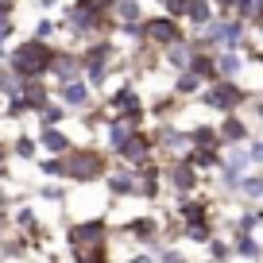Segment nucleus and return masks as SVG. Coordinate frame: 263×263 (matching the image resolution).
Returning <instances> with one entry per match:
<instances>
[{
  "label": "nucleus",
  "mask_w": 263,
  "mask_h": 263,
  "mask_svg": "<svg viewBox=\"0 0 263 263\" xmlns=\"http://www.w3.org/2000/svg\"><path fill=\"white\" fill-rule=\"evenodd\" d=\"M54 54H58V50L50 47V43L27 39V43H20V47L8 54V74L20 78V82H43V78L50 74Z\"/></svg>",
  "instance_id": "f257e3e1"
},
{
  "label": "nucleus",
  "mask_w": 263,
  "mask_h": 263,
  "mask_svg": "<svg viewBox=\"0 0 263 263\" xmlns=\"http://www.w3.org/2000/svg\"><path fill=\"white\" fill-rule=\"evenodd\" d=\"M108 174V155L97 147H74L62 155V182L74 186H93Z\"/></svg>",
  "instance_id": "f03ea898"
},
{
  "label": "nucleus",
  "mask_w": 263,
  "mask_h": 263,
  "mask_svg": "<svg viewBox=\"0 0 263 263\" xmlns=\"http://www.w3.org/2000/svg\"><path fill=\"white\" fill-rule=\"evenodd\" d=\"M197 101H201L205 108H213V112H221V116H232V112H240L244 105H252V93H248L240 82H213V85L201 89Z\"/></svg>",
  "instance_id": "7ed1b4c3"
},
{
  "label": "nucleus",
  "mask_w": 263,
  "mask_h": 263,
  "mask_svg": "<svg viewBox=\"0 0 263 263\" xmlns=\"http://www.w3.org/2000/svg\"><path fill=\"white\" fill-rule=\"evenodd\" d=\"M108 236V221L105 217H85L66 229V248L70 252H85V248H101Z\"/></svg>",
  "instance_id": "20e7f679"
},
{
  "label": "nucleus",
  "mask_w": 263,
  "mask_h": 263,
  "mask_svg": "<svg viewBox=\"0 0 263 263\" xmlns=\"http://www.w3.org/2000/svg\"><path fill=\"white\" fill-rule=\"evenodd\" d=\"M163 178L171 182V190L178 194V201H182V197H194V194H197L201 174L194 171V163H190V159H174V163L163 166Z\"/></svg>",
  "instance_id": "39448f33"
},
{
  "label": "nucleus",
  "mask_w": 263,
  "mask_h": 263,
  "mask_svg": "<svg viewBox=\"0 0 263 263\" xmlns=\"http://www.w3.org/2000/svg\"><path fill=\"white\" fill-rule=\"evenodd\" d=\"M205 39H209V47H217V50H236L240 43H244V24H240V20H213Z\"/></svg>",
  "instance_id": "423d86ee"
},
{
  "label": "nucleus",
  "mask_w": 263,
  "mask_h": 263,
  "mask_svg": "<svg viewBox=\"0 0 263 263\" xmlns=\"http://www.w3.org/2000/svg\"><path fill=\"white\" fill-rule=\"evenodd\" d=\"M174 221H178V229H186V224H201V221H213V201L201 194L194 197H182L178 209H174Z\"/></svg>",
  "instance_id": "0eeeda50"
},
{
  "label": "nucleus",
  "mask_w": 263,
  "mask_h": 263,
  "mask_svg": "<svg viewBox=\"0 0 263 263\" xmlns=\"http://www.w3.org/2000/svg\"><path fill=\"white\" fill-rule=\"evenodd\" d=\"M143 27H147V43H151V47H163V50L186 39V31L178 27V20H171V16H155V20H147Z\"/></svg>",
  "instance_id": "6e6552de"
},
{
  "label": "nucleus",
  "mask_w": 263,
  "mask_h": 263,
  "mask_svg": "<svg viewBox=\"0 0 263 263\" xmlns=\"http://www.w3.org/2000/svg\"><path fill=\"white\" fill-rule=\"evenodd\" d=\"M105 190H108V197H140V174L132 171V166H116V171H108L105 174Z\"/></svg>",
  "instance_id": "1a4fd4ad"
},
{
  "label": "nucleus",
  "mask_w": 263,
  "mask_h": 263,
  "mask_svg": "<svg viewBox=\"0 0 263 263\" xmlns=\"http://www.w3.org/2000/svg\"><path fill=\"white\" fill-rule=\"evenodd\" d=\"M124 232L132 236V244H143V248H147L151 240H163V217L140 213V217H132V221L124 224Z\"/></svg>",
  "instance_id": "9d476101"
},
{
  "label": "nucleus",
  "mask_w": 263,
  "mask_h": 263,
  "mask_svg": "<svg viewBox=\"0 0 263 263\" xmlns=\"http://www.w3.org/2000/svg\"><path fill=\"white\" fill-rule=\"evenodd\" d=\"M217 132H221V147H244V143L252 140V124H248L240 112H232V116H221Z\"/></svg>",
  "instance_id": "9b49d317"
},
{
  "label": "nucleus",
  "mask_w": 263,
  "mask_h": 263,
  "mask_svg": "<svg viewBox=\"0 0 263 263\" xmlns=\"http://www.w3.org/2000/svg\"><path fill=\"white\" fill-rule=\"evenodd\" d=\"M54 97H58V105L78 108V112H85V108L93 105V89L85 85V78H78V82H62L54 89Z\"/></svg>",
  "instance_id": "f8f14e48"
},
{
  "label": "nucleus",
  "mask_w": 263,
  "mask_h": 263,
  "mask_svg": "<svg viewBox=\"0 0 263 263\" xmlns=\"http://www.w3.org/2000/svg\"><path fill=\"white\" fill-rule=\"evenodd\" d=\"M35 140H39V151H43V155H50V159H62L66 151H74V147H78V143L70 140L62 128H43Z\"/></svg>",
  "instance_id": "ddd939ff"
},
{
  "label": "nucleus",
  "mask_w": 263,
  "mask_h": 263,
  "mask_svg": "<svg viewBox=\"0 0 263 263\" xmlns=\"http://www.w3.org/2000/svg\"><path fill=\"white\" fill-rule=\"evenodd\" d=\"M50 74L58 78V85H62V82H78V78L85 74L82 54H66V50H58V54H54V62H50Z\"/></svg>",
  "instance_id": "4468645a"
},
{
  "label": "nucleus",
  "mask_w": 263,
  "mask_h": 263,
  "mask_svg": "<svg viewBox=\"0 0 263 263\" xmlns=\"http://www.w3.org/2000/svg\"><path fill=\"white\" fill-rule=\"evenodd\" d=\"M190 74L201 78L205 85L221 82V74H217V50H194V58H190Z\"/></svg>",
  "instance_id": "2eb2a0df"
},
{
  "label": "nucleus",
  "mask_w": 263,
  "mask_h": 263,
  "mask_svg": "<svg viewBox=\"0 0 263 263\" xmlns=\"http://www.w3.org/2000/svg\"><path fill=\"white\" fill-rule=\"evenodd\" d=\"M236 197L248 201V205H263V171H248L244 178H240Z\"/></svg>",
  "instance_id": "dca6fc26"
},
{
  "label": "nucleus",
  "mask_w": 263,
  "mask_h": 263,
  "mask_svg": "<svg viewBox=\"0 0 263 263\" xmlns=\"http://www.w3.org/2000/svg\"><path fill=\"white\" fill-rule=\"evenodd\" d=\"M244 66L248 62L236 54V50H217V74H221V82H240Z\"/></svg>",
  "instance_id": "f3484780"
},
{
  "label": "nucleus",
  "mask_w": 263,
  "mask_h": 263,
  "mask_svg": "<svg viewBox=\"0 0 263 263\" xmlns=\"http://www.w3.org/2000/svg\"><path fill=\"white\" fill-rule=\"evenodd\" d=\"M232 252H236L240 259H248V263H259L263 259V244H259L255 232H240V236H232Z\"/></svg>",
  "instance_id": "a211bd4d"
},
{
  "label": "nucleus",
  "mask_w": 263,
  "mask_h": 263,
  "mask_svg": "<svg viewBox=\"0 0 263 263\" xmlns=\"http://www.w3.org/2000/svg\"><path fill=\"white\" fill-rule=\"evenodd\" d=\"M24 101L31 108V116H39L43 108L50 105V85L47 82H24Z\"/></svg>",
  "instance_id": "6ab92c4d"
},
{
  "label": "nucleus",
  "mask_w": 263,
  "mask_h": 263,
  "mask_svg": "<svg viewBox=\"0 0 263 263\" xmlns=\"http://www.w3.org/2000/svg\"><path fill=\"white\" fill-rule=\"evenodd\" d=\"M186 20H190V27H194L197 35H205L209 24H213V4H209V0H190Z\"/></svg>",
  "instance_id": "aec40b11"
},
{
  "label": "nucleus",
  "mask_w": 263,
  "mask_h": 263,
  "mask_svg": "<svg viewBox=\"0 0 263 263\" xmlns=\"http://www.w3.org/2000/svg\"><path fill=\"white\" fill-rule=\"evenodd\" d=\"M128 140H132V128H128V124H120V120L112 116V120L105 124V151H116V155H120Z\"/></svg>",
  "instance_id": "412c9836"
},
{
  "label": "nucleus",
  "mask_w": 263,
  "mask_h": 263,
  "mask_svg": "<svg viewBox=\"0 0 263 263\" xmlns=\"http://www.w3.org/2000/svg\"><path fill=\"white\" fill-rule=\"evenodd\" d=\"M190 58H194V47H190V39H182V43H174V47H166L163 50V62L171 66V70H190Z\"/></svg>",
  "instance_id": "4be33fe9"
},
{
  "label": "nucleus",
  "mask_w": 263,
  "mask_h": 263,
  "mask_svg": "<svg viewBox=\"0 0 263 263\" xmlns=\"http://www.w3.org/2000/svg\"><path fill=\"white\" fill-rule=\"evenodd\" d=\"M201 89H205V82H201V78H194L190 70H182V74L174 78V85H171V93H174L178 101H186V97H201Z\"/></svg>",
  "instance_id": "5701e85b"
},
{
  "label": "nucleus",
  "mask_w": 263,
  "mask_h": 263,
  "mask_svg": "<svg viewBox=\"0 0 263 263\" xmlns=\"http://www.w3.org/2000/svg\"><path fill=\"white\" fill-rule=\"evenodd\" d=\"M221 151H224V147H194V151H190L194 171H197V174H201V171H217V166H221Z\"/></svg>",
  "instance_id": "b1692460"
},
{
  "label": "nucleus",
  "mask_w": 263,
  "mask_h": 263,
  "mask_svg": "<svg viewBox=\"0 0 263 263\" xmlns=\"http://www.w3.org/2000/svg\"><path fill=\"white\" fill-rule=\"evenodd\" d=\"M190 143H194V147H221L217 124H194V128H190Z\"/></svg>",
  "instance_id": "393cba45"
},
{
  "label": "nucleus",
  "mask_w": 263,
  "mask_h": 263,
  "mask_svg": "<svg viewBox=\"0 0 263 263\" xmlns=\"http://www.w3.org/2000/svg\"><path fill=\"white\" fill-rule=\"evenodd\" d=\"M217 236V224L213 221H201V224H186L182 229V240H190V244H201V248H209V240Z\"/></svg>",
  "instance_id": "a878e982"
},
{
  "label": "nucleus",
  "mask_w": 263,
  "mask_h": 263,
  "mask_svg": "<svg viewBox=\"0 0 263 263\" xmlns=\"http://www.w3.org/2000/svg\"><path fill=\"white\" fill-rule=\"evenodd\" d=\"M35 151H39V140H35L31 132H20L16 140H12V155H16V159H27V163H31Z\"/></svg>",
  "instance_id": "bb28decb"
},
{
  "label": "nucleus",
  "mask_w": 263,
  "mask_h": 263,
  "mask_svg": "<svg viewBox=\"0 0 263 263\" xmlns=\"http://www.w3.org/2000/svg\"><path fill=\"white\" fill-rule=\"evenodd\" d=\"M66 112H70V108H66V105H58V101H50V105H47V108H43V112H39V132H43V128H62Z\"/></svg>",
  "instance_id": "cd10ccee"
},
{
  "label": "nucleus",
  "mask_w": 263,
  "mask_h": 263,
  "mask_svg": "<svg viewBox=\"0 0 263 263\" xmlns=\"http://www.w3.org/2000/svg\"><path fill=\"white\" fill-rule=\"evenodd\" d=\"M12 224H16V229L27 236V232H35V229H39V217H35V209H31V205H20L16 213H12Z\"/></svg>",
  "instance_id": "c85d7f7f"
},
{
  "label": "nucleus",
  "mask_w": 263,
  "mask_h": 263,
  "mask_svg": "<svg viewBox=\"0 0 263 263\" xmlns=\"http://www.w3.org/2000/svg\"><path fill=\"white\" fill-rule=\"evenodd\" d=\"M112 12L120 16V24H140V0H116Z\"/></svg>",
  "instance_id": "c756f323"
},
{
  "label": "nucleus",
  "mask_w": 263,
  "mask_h": 263,
  "mask_svg": "<svg viewBox=\"0 0 263 263\" xmlns=\"http://www.w3.org/2000/svg\"><path fill=\"white\" fill-rule=\"evenodd\" d=\"M74 263H108V244L101 248H85V252H70Z\"/></svg>",
  "instance_id": "7c9ffc66"
},
{
  "label": "nucleus",
  "mask_w": 263,
  "mask_h": 263,
  "mask_svg": "<svg viewBox=\"0 0 263 263\" xmlns=\"http://www.w3.org/2000/svg\"><path fill=\"white\" fill-rule=\"evenodd\" d=\"M232 255H236V252H232V244H224V240H209V263H229L232 259Z\"/></svg>",
  "instance_id": "2f4dec72"
},
{
  "label": "nucleus",
  "mask_w": 263,
  "mask_h": 263,
  "mask_svg": "<svg viewBox=\"0 0 263 263\" xmlns=\"http://www.w3.org/2000/svg\"><path fill=\"white\" fill-rule=\"evenodd\" d=\"M39 197H43V201H50V205H58V201H66V186H58V182H43Z\"/></svg>",
  "instance_id": "473e14b6"
},
{
  "label": "nucleus",
  "mask_w": 263,
  "mask_h": 263,
  "mask_svg": "<svg viewBox=\"0 0 263 263\" xmlns=\"http://www.w3.org/2000/svg\"><path fill=\"white\" fill-rule=\"evenodd\" d=\"M244 147H248V163H252V171H263V140H259V136H252Z\"/></svg>",
  "instance_id": "72a5a7b5"
},
{
  "label": "nucleus",
  "mask_w": 263,
  "mask_h": 263,
  "mask_svg": "<svg viewBox=\"0 0 263 263\" xmlns=\"http://www.w3.org/2000/svg\"><path fill=\"white\" fill-rule=\"evenodd\" d=\"M39 174H43V178H62V159L43 155V159H39Z\"/></svg>",
  "instance_id": "f704fd0d"
},
{
  "label": "nucleus",
  "mask_w": 263,
  "mask_h": 263,
  "mask_svg": "<svg viewBox=\"0 0 263 263\" xmlns=\"http://www.w3.org/2000/svg\"><path fill=\"white\" fill-rule=\"evenodd\" d=\"M54 31H58V24H54V20H39V24H35V35H31V39L50 43V39H54Z\"/></svg>",
  "instance_id": "c9c22d12"
},
{
  "label": "nucleus",
  "mask_w": 263,
  "mask_h": 263,
  "mask_svg": "<svg viewBox=\"0 0 263 263\" xmlns=\"http://www.w3.org/2000/svg\"><path fill=\"white\" fill-rule=\"evenodd\" d=\"M12 31H16V27H12V16H8V12H0V43L8 39Z\"/></svg>",
  "instance_id": "e433bc0d"
},
{
  "label": "nucleus",
  "mask_w": 263,
  "mask_h": 263,
  "mask_svg": "<svg viewBox=\"0 0 263 263\" xmlns=\"http://www.w3.org/2000/svg\"><path fill=\"white\" fill-rule=\"evenodd\" d=\"M124 263H159V259H155L151 252H132V255H128Z\"/></svg>",
  "instance_id": "4c0bfd02"
},
{
  "label": "nucleus",
  "mask_w": 263,
  "mask_h": 263,
  "mask_svg": "<svg viewBox=\"0 0 263 263\" xmlns=\"http://www.w3.org/2000/svg\"><path fill=\"white\" fill-rule=\"evenodd\" d=\"M209 4H217V12H221V20H224V12H229V8H236L240 0H209Z\"/></svg>",
  "instance_id": "58836bf2"
},
{
  "label": "nucleus",
  "mask_w": 263,
  "mask_h": 263,
  "mask_svg": "<svg viewBox=\"0 0 263 263\" xmlns=\"http://www.w3.org/2000/svg\"><path fill=\"white\" fill-rule=\"evenodd\" d=\"M252 108H255V116L263 120V93H252Z\"/></svg>",
  "instance_id": "ea45409f"
},
{
  "label": "nucleus",
  "mask_w": 263,
  "mask_h": 263,
  "mask_svg": "<svg viewBox=\"0 0 263 263\" xmlns=\"http://www.w3.org/2000/svg\"><path fill=\"white\" fill-rule=\"evenodd\" d=\"M8 201H12V197H8V186H0V213H8Z\"/></svg>",
  "instance_id": "a19ab883"
},
{
  "label": "nucleus",
  "mask_w": 263,
  "mask_h": 263,
  "mask_svg": "<svg viewBox=\"0 0 263 263\" xmlns=\"http://www.w3.org/2000/svg\"><path fill=\"white\" fill-rule=\"evenodd\" d=\"M8 151H12V147H8L4 140H0V171H4V163H8Z\"/></svg>",
  "instance_id": "79ce46f5"
},
{
  "label": "nucleus",
  "mask_w": 263,
  "mask_h": 263,
  "mask_svg": "<svg viewBox=\"0 0 263 263\" xmlns=\"http://www.w3.org/2000/svg\"><path fill=\"white\" fill-rule=\"evenodd\" d=\"M54 4H58V0H39V8H54Z\"/></svg>",
  "instance_id": "37998d69"
},
{
  "label": "nucleus",
  "mask_w": 263,
  "mask_h": 263,
  "mask_svg": "<svg viewBox=\"0 0 263 263\" xmlns=\"http://www.w3.org/2000/svg\"><path fill=\"white\" fill-rule=\"evenodd\" d=\"M0 108H4V105H0Z\"/></svg>",
  "instance_id": "c03bdc74"
}]
</instances>
